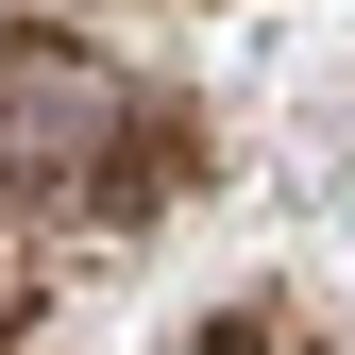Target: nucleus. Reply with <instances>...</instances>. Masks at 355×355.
Masks as SVG:
<instances>
[{
	"instance_id": "nucleus-1",
	"label": "nucleus",
	"mask_w": 355,
	"mask_h": 355,
	"mask_svg": "<svg viewBox=\"0 0 355 355\" xmlns=\"http://www.w3.org/2000/svg\"><path fill=\"white\" fill-rule=\"evenodd\" d=\"M153 85L102 51V34L68 17H0V203L34 220V237H85L119 187V153H136Z\"/></svg>"
}]
</instances>
